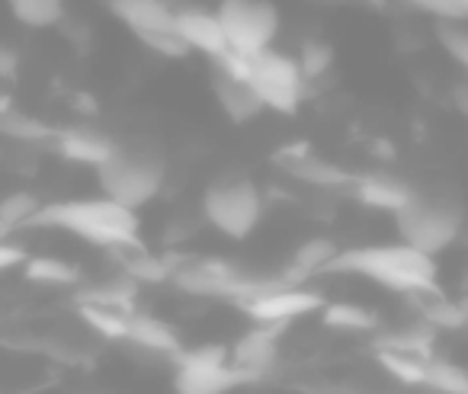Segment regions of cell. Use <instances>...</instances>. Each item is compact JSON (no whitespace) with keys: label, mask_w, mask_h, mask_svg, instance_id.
Returning <instances> with one entry per match:
<instances>
[{"label":"cell","mask_w":468,"mask_h":394,"mask_svg":"<svg viewBox=\"0 0 468 394\" xmlns=\"http://www.w3.org/2000/svg\"><path fill=\"white\" fill-rule=\"evenodd\" d=\"M321 276H363L388 292H408L436 285V260L417 247L404 244H372L337 250V257L324 266Z\"/></svg>","instance_id":"cell-1"},{"label":"cell","mask_w":468,"mask_h":394,"mask_svg":"<svg viewBox=\"0 0 468 394\" xmlns=\"http://www.w3.org/2000/svg\"><path fill=\"white\" fill-rule=\"evenodd\" d=\"M27 228H58V231L78 234L80 240L93 247H119L138 240V212L135 208L119 206L116 199H71V202H52L42 206Z\"/></svg>","instance_id":"cell-2"},{"label":"cell","mask_w":468,"mask_h":394,"mask_svg":"<svg viewBox=\"0 0 468 394\" xmlns=\"http://www.w3.org/2000/svg\"><path fill=\"white\" fill-rule=\"evenodd\" d=\"M103 196L125 208H142L161 193L167 180V154L154 142H119L110 161L97 167Z\"/></svg>","instance_id":"cell-3"},{"label":"cell","mask_w":468,"mask_h":394,"mask_svg":"<svg viewBox=\"0 0 468 394\" xmlns=\"http://www.w3.org/2000/svg\"><path fill=\"white\" fill-rule=\"evenodd\" d=\"M212 65H225L228 71L241 74L254 93L261 97V103L267 110L280 112V116H295L299 106L308 97V80L299 68L295 55H286L280 48H263L254 55H234L228 52L225 59L212 61Z\"/></svg>","instance_id":"cell-4"},{"label":"cell","mask_w":468,"mask_h":394,"mask_svg":"<svg viewBox=\"0 0 468 394\" xmlns=\"http://www.w3.org/2000/svg\"><path fill=\"white\" fill-rule=\"evenodd\" d=\"M465 208L452 189H417L410 199L395 212L398 238L423 253H440L459 238Z\"/></svg>","instance_id":"cell-5"},{"label":"cell","mask_w":468,"mask_h":394,"mask_svg":"<svg viewBox=\"0 0 468 394\" xmlns=\"http://www.w3.org/2000/svg\"><path fill=\"white\" fill-rule=\"evenodd\" d=\"M174 289L186 292V295H202V298H250L257 292H263L267 285H273L276 279H263L248 272L241 263L221 257H186L176 260L167 279Z\"/></svg>","instance_id":"cell-6"},{"label":"cell","mask_w":468,"mask_h":394,"mask_svg":"<svg viewBox=\"0 0 468 394\" xmlns=\"http://www.w3.org/2000/svg\"><path fill=\"white\" fill-rule=\"evenodd\" d=\"M202 218L218 234L231 240H244L254 234V228L263 218V196L250 176L225 174L208 183L202 196Z\"/></svg>","instance_id":"cell-7"},{"label":"cell","mask_w":468,"mask_h":394,"mask_svg":"<svg viewBox=\"0 0 468 394\" xmlns=\"http://www.w3.org/2000/svg\"><path fill=\"white\" fill-rule=\"evenodd\" d=\"M248 381H254V375L234 366L231 349L218 343L180 349L174 356L176 394H228L231 388H241Z\"/></svg>","instance_id":"cell-8"},{"label":"cell","mask_w":468,"mask_h":394,"mask_svg":"<svg viewBox=\"0 0 468 394\" xmlns=\"http://www.w3.org/2000/svg\"><path fill=\"white\" fill-rule=\"evenodd\" d=\"M215 16L234 55L263 52L280 36V10L270 0H218Z\"/></svg>","instance_id":"cell-9"},{"label":"cell","mask_w":468,"mask_h":394,"mask_svg":"<svg viewBox=\"0 0 468 394\" xmlns=\"http://www.w3.org/2000/svg\"><path fill=\"white\" fill-rule=\"evenodd\" d=\"M238 308L254 324H292L295 317H305V314H312V311L324 308V295L305 289L302 282L276 279L273 285H267V289L257 292V295L241 298Z\"/></svg>","instance_id":"cell-10"},{"label":"cell","mask_w":468,"mask_h":394,"mask_svg":"<svg viewBox=\"0 0 468 394\" xmlns=\"http://www.w3.org/2000/svg\"><path fill=\"white\" fill-rule=\"evenodd\" d=\"M276 164H280L295 183H305V186H314V189H344V186H353V180H356V176L346 174L344 167L312 154L308 144H295V148L280 151Z\"/></svg>","instance_id":"cell-11"},{"label":"cell","mask_w":468,"mask_h":394,"mask_svg":"<svg viewBox=\"0 0 468 394\" xmlns=\"http://www.w3.org/2000/svg\"><path fill=\"white\" fill-rule=\"evenodd\" d=\"M176 33L183 36V42L189 46V52L206 55L208 61L225 59L228 48L225 29H221L215 10L206 7H176Z\"/></svg>","instance_id":"cell-12"},{"label":"cell","mask_w":468,"mask_h":394,"mask_svg":"<svg viewBox=\"0 0 468 394\" xmlns=\"http://www.w3.org/2000/svg\"><path fill=\"white\" fill-rule=\"evenodd\" d=\"M125 346L135 356H148V359H170L183 349L180 336L170 324H164L161 317L142 314V311H132L129 314V330H125Z\"/></svg>","instance_id":"cell-13"},{"label":"cell","mask_w":468,"mask_h":394,"mask_svg":"<svg viewBox=\"0 0 468 394\" xmlns=\"http://www.w3.org/2000/svg\"><path fill=\"white\" fill-rule=\"evenodd\" d=\"M212 93H215V103L221 106V112L238 125L250 122V119H257L261 112H267V106L261 103L254 87H250L241 74L228 71L225 65H212Z\"/></svg>","instance_id":"cell-14"},{"label":"cell","mask_w":468,"mask_h":394,"mask_svg":"<svg viewBox=\"0 0 468 394\" xmlns=\"http://www.w3.org/2000/svg\"><path fill=\"white\" fill-rule=\"evenodd\" d=\"M282 330H286V324H257L254 330H248L231 346V362L238 368H244V372H250L254 378L267 375L276 366V356H280Z\"/></svg>","instance_id":"cell-15"},{"label":"cell","mask_w":468,"mask_h":394,"mask_svg":"<svg viewBox=\"0 0 468 394\" xmlns=\"http://www.w3.org/2000/svg\"><path fill=\"white\" fill-rule=\"evenodd\" d=\"M52 142H55V151H58L65 161L80 164V167H93V170L103 161H110V154L119 144L112 135H106V132H100V129H90V125L58 129Z\"/></svg>","instance_id":"cell-16"},{"label":"cell","mask_w":468,"mask_h":394,"mask_svg":"<svg viewBox=\"0 0 468 394\" xmlns=\"http://www.w3.org/2000/svg\"><path fill=\"white\" fill-rule=\"evenodd\" d=\"M110 14L132 29L135 39L176 29V7L170 0H106Z\"/></svg>","instance_id":"cell-17"},{"label":"cell","mask_w":468,"mask_h":394,"mask_svg":"<svg viewBox=\"0 0 468 394\" xmlns=\"http://www.w3.org/2000/svg\"><path fill=\"white\" fill-rule=\"evenodd\" d=\"M110 257L119 263L122 276L135 279L138 285H161L170 279L176 260L174 257H157L148 247H142V240H129V244L110 247Z\"/></svg>","instance_id":"cell-18"},{"label":"cell","mask_w":468,"mask_h":394,"mask_svg":"<svg viewBox=\"0 0 468 394\" xmlns=\"http://www.w3.org/2000/svg\"><path fill=\"white\" fill-rule=\"evenodd\" d=\"M408 302L414 304L417 321L430 324L433 330H462L468 324V308L449 298L440 285L408 292Z\"/></svg>","instance_id":"cell-19"},{"label":"cell","mask_w":468,"mask_h":394,"mask_svg":"<svg viewBox=\"0 0 468 394\" xmlns=\"http://www.w3.org/2000/svg\"><path fill=\"white\" fill-rule=\"evenodd\" d=\"M410 193H414V186L391 174H366L353 180V196H356L363 206L378 208V212L395 215L398 208L410 199Z\"/></svg>","instance_id":"cell-20"},{"label":"cell","mask_w":468,"mask_h":394,"mask_svg":"<svg viewBox=\"0 0 468 394\" xmlns=\"http://www.w3.org/2000/svg\"><path fill=\"white\" fill-rule=\"evenodd\" d=\"M337 250H340V247L334 244L331 238L302 240V244L295 247L292 260H289V270H286V276H282V279H289V282H305V279H312V276H321V272H324V266L337 257Z\"/></svg>","instance_id":"cell-21"},{"label":"cell","mask_w":468,"mask_h":394,"mask_svg":"<svg viewBox=\"0 0 468 394\" xmlns=\"http://www.w3.org/2000/svg\"><path fill=\"white\" fill-rule=\"evenodd\" d=\"M55 132L48 122L29 116V112L16 110L7 97H0V135L10 138V142H23V144H36V142H52Z\"/></svg>","instance_id":"cell-22"},{"label":"cell","mask_w":468,"mask_h":394,"mask_svg":"<svg viewBox=\"0 0 468 394\" xmlns=\"http://www.w3.org/2000/svg\"><path fill=\"white\" fill-rule=\"evenodd\" d=\"M135 298H138V282L129 276L110 279V282L90 285V289H80L74 302L78 304H97V308H112V311H125L132 314L135 311Z\"/></svg>","instance_id":"cell-23"},{"label":"cell","mask_w":468,"mask_h":394,"mask_svg":"<svg viewBox=\"0 0 468 394\" xmlns=\"http://www.w3.org/2000/svg\"><path fill=\"white\" fill-rule=\"evenodd\" d=\"M433 343H436V330L423 321H414V324H408V327H398V330H388V334L376 336V349L420 356V359L433 356Z\"/></svg>","instance_id":"cell-24"},{"label":"cell","mask_w":468,"mask_h":394,"mask_svg":"<svg viewBox=\"0 0 468 394\" xmlns=\"http://www.w3.org/2000/svg\"><path fill=\"white\" fill-rule=\"evenodd\" d=\"M321 321L331 330H344V334H369L378 327L376 311L363 308V304L353 302H331L321 308Z\"/></svg>","instance_id":"cell-25"},{"label":"cell","mask_w":468,"mask_h":394,"mask_svg":"<svg viewBox=\"0 0 468 394\" xmlns=\"http://www.w3.org/2000/svg\"><path fill=\"white\" fill-rule=\"evenodd\" d=\"M7 7L27 29H55L65 23V0H7Z\"/></svg>","instance_id":"cell-26"},{"label":"cell","mask_w":468,"mask_h":394,"mask_svg":"<svg viewBox=\"0 0 468 394\" xmlns=\"http://www.w3.org/2000/svg\"><path fill=\"white\" fill-rule=\"evenodd\" d=\"M23 276L36 285H58V289H68V285L80 282V270L61 257H27Z\"/></svg>","instance_id":"cell-27"},{"label":"cell","mask_w":468,"mask_h":394,"mask_svg":"<svg viewBox=\"0 0 468 394\" xmlns=\"http://www.w3.org/2000/svg\"><path fill=\"white\" fill-rule=\"evenodd\" d=\"M420 388H427L430 394H468V372L455 362L430 356L423 366Z\"/></svg>","instance_id":"cell-28"},{"label":"cell","mask_w":468,"mask_h":394,"mask_svg":"<svg viewBox=\"0 0 468 394\" xmlns=\"http://www.w3.org/2000/svg\"><path fill=\"white\" fill-rule=\"evenodd\" d=\"M78 314L84 327H90L100 340L106 343H122L125 330H129V314L112 308H97V304H78Z\"/></svg>","instance_id":"cell-29"},{"label":"cell","mask_w":468,"mask_h":394,"mask_svg":"<svg viewBox=\"0 0 468 394\" xmlns=\"http://www.w3.org/2000/svg\"><path fill=\"white\" fill-rule=\"evenodd\" d=\"M376 359H378V368H382L395 385L420 388L427 359H420V356H408V353H391V349H376Z\"/></svg>","instance_id":"cell-30"},{"label":"cell","mask_w":468,"mask_h":394,"mask_svg":"<svg viewBox=\"0 0 468 394\" xmlns=\"http://www.w3.org/2000/svg\"><path fill=\"white\" fill-rule=\"evenodd\" d=\"M42 208L39 196L29 189H16V193L0 199V234L14 231V228H27V221Z\"/></svg>","instance_id":"cell-31"},{"label":"cell","mask_w":468,"mask_h":394,"mask_svg":"<svg viewBox=\"0 0 468 394\" xmlns=\"http://www.w3.org/2000/svg\"><path fill=\"white\" fill-rule=\"evenodd\" d=\"M436 39L446 48V55L468 71V16L462 20H436Z\"/></svg>","instance_id":"cell-32"},{"label":"cell","mask_w":468,"mask_h":394,"mask_svg":"<svg viewBox=\"0 0 468 394\" xmlns=\"http://www.w3.org/2000/svg\"><path fill=\"white\" fill-rule=\"evenodd\" d=\"M295 59H299L302 74H305L308 87H312L314 80H321L334 68V48L327 46L324 39H308L305 46L299 48V55H295Z\"/></svg>","instance_id":"cell-33"},{"label":"cell","mask_w":468,"mask_h":394,"mask_svg":"<svg viewBox=\"0 0 468 394\" xmlns=\"http://www.w3.org/2000/svg\"><path fill=\"white\" fill-rule=\"evenodd\" d=\"M142 42L148 52H154V55H161V59H167V61H180V59H186L189 55V46L183 42V36L176 33V29H167V33H151V36H142Z\"/></svg>","instance_id":"cell-34"},{"label":"cell","mask_w":468,"mask_h":394,"mask_svg":"<svg viewBox=\"0 0 468 394\" xmlns=\"http://www.w3.org/2000/svg\"><path fill=\"white\" fill-rule=\"evenodd\" d=\"M401 4L436 16V20H462V16H468V0H401Z\"/></svg>","instance_id":"cell-35"},{"label":"cell","mask_w":468,"mask_h":394,"mask_svg":"<svg viewBox=\"0 0 468 394\" xmlns=\"http://www.w3.org/2000/svg\"><path fill=\"white\" fill-rule=\"evenodd\" d=\"M340 394H391V388L385 385L376 375H359V378H350L346 385H340Z\"/></svg>","instance_id":"cell-36"},{"label":"cell","mask_w":468,"mask_h":394,"mask_svg":"<svg viewBox=\"0 0 468 394\" xmlns=\"http://www.w3.org/2000/svg\"><path fill=\"white\" fill-rule=\"evenodd\" d=\"M27 257H29V253L23 250L20 244H14V240H7V238H0V272L14 270V266H23V263H27Z\"/></svg>","instance_id":"cell-37"},{"label":"cell","mask_w":468,"mask_h":394,"mask_svg":"<svg viewBox=\"0 0 468 394\" xmlns=\"http://www.w3.org/2000/svg\"><path fill=\"white\" fill-rule=\"evenodd\" d=\"M16 71V55L7 52V48H0V78H10Z\"/></svg>","instance_id":"cell-38"},{"label":"cell","mask_w":468,"mask_h":394,"mask_svg":"<svg viewBox=\"0 0 468 394\" xmlns=\"http://www.w3.org/2000/svg\"><path fill=\"white\" fill-rule=\"evenodd\" d=\"M459 106H462V112L468 116V87H462V91H459Z\"/></svg>","instance_id":"cell-39"},{"label":"cell","mask_w":468,"mask_h":394,"mask_svg":"<svg viewBox=\"0 0 468 394\" xmlns=\"http://www.w3.org/2000/svg\"><path fill=\"white\" fill-rule=\"evenodd\" d=\"M84 394H116V391H84Z\"/></svg>","instance_id":"cell-40"},{"label":"cell","mask_w":468,"mask_h":394,"mask_svg":"<svg viewBox=\"0 0 468 394\" xmlns=\"http://www.w3.org/2000/svg\"><path fill=\"white\" fill-rule=\"evenodd\" d=\"M465 327H468V324H465Z\"/></svg>","instance_id":"cell-41"}]
</instances>
